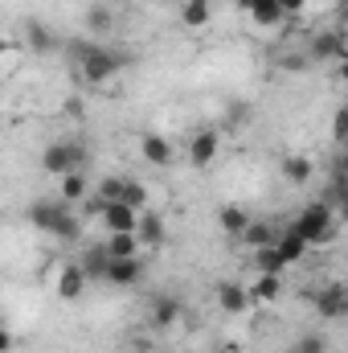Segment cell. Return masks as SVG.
<instances>
[{"instance_id": "cell-5", "label": "cell", "mask_w": 348, "mask_h": 353, "mask_svg": "<svg viewBox=\"0 0 348 353\" xmlns=\"http://www.w3.org/2000/svg\"><path fill=\"white\" fill-rule=\"evenodd\" d=\"M312 304H316V312L324 321H345L348 316V288L345 283H328V288H320L312 296Z\"/></svg>"}, {"instance_id": "cell-14", "label": "cell", "mask_w": 348, "mask_h": 353, "mask_svg": "<svg viewBox=\"0 0 348 353\" xmlns=\"http://www.w3.org/2000/svg\"><path fill=\"white\" fill-rule=\"evenodd\" d=\"M135 234H140V243H144V247H152V251H160V247L168 243V230H164L160 214H148V210H144V218H140V230H135Z\"/></svg>"}, {"instance_id": "cell-34", "label": "cell", "mask_w": 348, "mask_h": 353, "mask_svg": "<svg viewBox=\"0 0 348 353\" xmlns=\"http://www.w3.org/2000/svg\"><path fill=\"white\" fill-rule=\"evenodd\" d=\"M340 83H348V58H340Z\"/></svg>"}, {"instance_id": "cell-10", "label": "cell", "mask_w": 348, "mask_h": 353, "mask_svg": "<svg viewBox=\"0 0 348 353\" xmlns=\"http://www.w3.org/2000/svg\"><path fill=\"white\" fill-rule=\"evenodd\" d=\"M144 279V259L135 255V259H111V271H107V283H115V288H131V283H140Z\"/></svg>"}, {"instance_id": "cell-11", "label": "cell", "mask_w": 348, "mask_h": 353, "mask_svg": "<svg viewBox=\"0 0 348 353\" xmlns=\"http://www.w3.org/2000/svg\"><path fill=\"white\" fill-rule=\"evenodd\" d=\"M87 271H83V263H66L62 267V275H58V296L62 300H78L83 296V288H87Z\"/></svg>"}, {"instance_id": "cell-8", "label": "cell", "mask_w": 348, "mask_h": 353, "mask_svg": "<svg viewBox=\"0 0 348 353\" xmlns=\"http://www.w3.org/2000/svg\"><path fill=\"white\" fill-rule=\"evenodd\" d=\"M217 148H221V136H217L213 128H205V132H197V136L188 140V161H193L197 169H209V165L217 161Z\"/></svg>"}, {"instance_id": "cell-9", "label": "cell", "mask_w": 348, "mask_h": 353, "mask_svg": "<svg viewBox=\"0 0 348 353\" xmlns=\"http://www.w3.org/2000/svg\"><path fill=\"white\" fill-rule=\"evenodd\" d=\"M238 8H242V12H250V21L262 25V29H274V25H283V21H287V12H283V4H279V0H238Z\"/></svg>"}, {"instance_id": "cell-19", "label": "cell", "mask_w": 348, "mask_h": 353, "mask_svg": "<svg viewBox=\"0 0 348 353\" xmlns=\"http://www.w3.org/2000/svg\"><path fill=\"white\" fill-rule=\"evenodd\" d=\"M140 152H144L148 165H160V169L173 165V144H168L164 136H144V140H140Z\"/></svg>"}, {"instance_id": "cell-21", "label": "cell", "mask_w": 348, "mask_h": 353, "mask_svg": "<svg viewBox=\"0 0 348 353\" xmlns=\"http://www.w3.org/2000/svg\"><path fill=\"white\" fill-rule=\"evenodd\" d=\"M238 243H246L250 251H262V247H274V243H279V230H274L270 222H250Z\"/></svg>"}, {"instance_id": "cell-25", "label": "cell", "mask_w": 348, "mask_h": 353, "mask_svg": "<svg viewBox=\"0 0 348 353\" xmlns=\"http://www.w3.org/2000/svg\"><path fill=\"white\" fill-rule=\"evenodd\" d=\"M279 292H283V279H279V275H259L254 288H250V300H259V304H274Z\"/></svg>"}, {"instance_id": "cell-16", "label": "cell", "mask_w": 348, "mask_h": 353, "mask_svg": "<svg viewBox=\"0 0 348 353\" xmlns=\"http://www.w3.org/2000/svg\"><path fill=\"white\" fill-rule=\"evenodd\" d=\"M217 222H221V230H226L230 239H242V234H246V226H250L254 218H250L242 205H221V210H217Z\"/></svg>"}, {"instance_id": "cell-17", "label": "cell", "mask_w": 348, "mask_h": 353, "mask_svg": "<svg viewBox=\"0 0 348 353\" xmlns=\"http://www.w3.org/2000/svg\"><path fill=\"white\" fill-rule=\"evenodd\" d=\"M78 263H83V271H87L90 279H107V271H111V251H107V243H98V247H87Z\"/></svg>"}, {"instance_id": "cell-31", "label": "cell", "mask_w": 348, "mask_h": 353, "mask_svg": "<svg viewBox=\"0 0 348 353\" xmlns=\"http://www.w3.org/2000/svg\"><path fill=\"white\" fill-rule=\"evenodd\" d=\"M279 4H283V12H287V17H299V12L307 8V0H279Z\"/></svg>"}, {"instance_id": "cell-15", "label": "cell", "mask_w": 348, "mask_h": 353, "mask_svg": "<svg viewBox=\"0 0 348 353\" xmlns=\"http://www.w3.org/2000/svg\"><path fill=\"white\" fill-rule=\"evenodd\" d=\"M180 312H184V304L176 296H156L152 300V325L156 329H173L176 321H180Z\"/></svg>"}, {"instance_id": "cell-7", "label": "cell", "mask_w": 348, "mask_h": 353, "mask_svg": "<svg viewBox=\"0 0 348 353\" xmlns=\"http://www.w3.org/2000/svg\"><path fill=\"white\" fill-rule=\"evenodd\" d=\"M307 58H312V62H328V58H348V41H345V33H336V29H324V33H316V37L307 41Z\"/></svg>"}, {"instance_id": "cell-6", "label": "cell", "mask_w": 348, "mask_h": 353, "mask_svg": "<svg viewBox=\"0 0 348 353\" xmlns=\"http://www.w3.org/2000/svg\"><path fill=\"white\" fill-rule=\"evenodd\" d=\"M140 210H131L127 201H111L107 210H102V226H107V234H135L140 230Z\"/></svg>"}, {"instance_id": "cell-3", "label": "cell", "mask_w": 348, "mask_h": 353, "mask_svg": "<svg viewBox=\"0 0 348 353\" xmlns=\"http://www.w3.org/2000/svg\"><path fill=\"white\" fill-rule=\"evenodd\" d=\"M336 222H340V218H336V210H332L328 201H307L291 226H295L312 247H328V243L336 239Z\"/></svg>"}, {"instance_id": "cell-27", "label": "cell", "mask_w": 348, "mask_h": 353, "mask_svg": "<svg viewBox=\"0 0 348 353\" xmlns=\"http://www.w3.org/2000/svg\"><path fill=\"white\" fill-rule=\"evenodd\" d=\"M119 201H127L131 210H140V214H144V210H148V185H144V181H135V176H127V181H123V197H119Z\"/></svg>"}, {"instance_id": "cell-30", "label": "cell", "mask_w": 348, "mask_h": 353, "mask_svg": "<svg viewBox=\"0 0 348 353\" xmlns=\"http://www.w3.org/2000/svg\"><path fill=\"white\" fill-rule=\"evenodd\" d=\"M332 140L348 148V103L340 107V111H336V115H332Z\"/></svg>"}, {"instance_id": "cell-18", "label": "cell", "mask_w": 348, "mask_h": 353, "mask_svg": "<svg viewBox=\"0 0 348 353\" xmlns=\"http://www.w3.org/2000/svg\"><path fill=\"white\" fill-rule=\"evenodd\" d=\"M25 41H29L33 54H54V50H58V37H54L41 21H25Z\"/></svg>"}, {"instance_id": "cell-26", "label": "cell", "mask_w": 348, "mask_h": 353, "mask_svg": "<svg viewBox=\"0 0 348 353\" xmlns=\"http://www.w3.org/2000/svg\"><path fill=\"white\" fill-rule=\"evenodd\" d=\"M87 193H90V185H87V176L83 173H74V176H62V201H70V205H78V201H87Z\"/></svg>"}, {"instance_id": "cell-28", "label": "cell", "mask_w": 348, "mask_h": 353, "mask_svg": "<svg viewBox=\"0 0 348 353\" xmlns=\"http://www.w3.org/2000/svg\"><path fill=\"white\" fill-rule=\"evenodd\" d=\"M87 29H90V33H98V37H107V33L115 29V17H111V8L94 4V8L87 12Z\"/></svg>"}, {"instance_id": "cell-12", "label": "cell", "mask_w": 348, "mask_h": 353, "mask_svg": "<svg viewBox=\"0 0 348 353\" xmlns=\"http://www.w3.org/2000/svg\"><path fill=\"white\" fill-rule=\"evenodd\" d=\"M217 304H221V312L242 316V312L250 308V292H246L242 283H221V288H217Z\"/></svg>"}, {"instance_id": "cell-32", "label": "cell", "mask_w": 348, "mask_h": 353, "mask_svg": "<svg viewBox=\"0 0 348 353\" xmlns=\"http://www.w3.org/2000/svg\"><path fill=\"white\" fill-rule=\"evenodd\" d=\"M336 21H340V29H348V0L336 4Z\"/></svg>"}, {"instance_id": "cell-22", "label": "cell", "mask_w": 348, "mask_h": 353, "mask_svg": "<svg viewBox=\"0 0 348 353\" xmlns=\"http://www.w3.org/2000/svg\"><path fill=\"white\" fill-rule=\"evenodd\" d=\"M140 234H111L107 239V251H111V259H135L140 255Z\"/></svg>"}, {"instance_id": "cell-1", "label": "cell", "mask_w": 348, "mask_h": 353, "mask_svg": "<svg viewBox=\"0 0 348 353\" xmlns=\"http://www.w3.org/2000/svg\"><path fill=\"white\" fill-rule=\"evenodd\" d=\"M66 54L74 58V70H78V79L83 83H107V79H115L123 66H127V54H115L111 46H102V41H87V37H74V41H66Z\"/></svg>"}, {"instance_id": "cell-13", "label": "cell", "mask_w": 348, "mask_h": 353, "mask_svg": "<svg viewBox=\"0 0 348 353\" xmlns=\"http://www.w3.org/2000/svg\"><path fill=\"white\" fill-rule=\"evenodd\" d=\"M274 247L283 251V259H287V267H291V263H299V259H303V255L312 251V243H307V239H303V234H299L295 226L279 230V243H274Z\"/></svg>"}, {"instance_id": "cell-33", "label": "cell", "mask_w": 348, "mask_h": 353, "mask_svg": "<svg viewBox=\"0 0 348 353\" xmlns=\"http://www.w3.org/2000/svg\"><path fill=\"white\" fill-rule=\"evenodd\" d=\"M336 169H340V173L348 176V148H345V152H340V157H336Z\"/></svg>"}, {"instance_id": "cell-23", "label": "cell", "mask_w": 348, "mask_h": 353, "mask_svg": "<svg viewBox=\"0 0 348 353\" xmlns=\"http://www.w3.org/2000/svg\"><path fill=\"white\" fill-rule=\"evenodd\" d=\"M254 267H259V275H283L287 259H283L279 247H262V251H254Z\"/></svg>"}, {"instance_id": "cell-4", "label": "cell", "mask_w": 348, "mask_h": 353, "mask_svg": "<svg viewBox=\"0 0 348 353\" xmlns=\"http://www.w3.org/2000/svg\"><path fill=\"white\" fill-rule=\"evenodd\" d=\"M83 165H87V148L78 140H54L41 152V169L50 176H74L83 173Z\"/></svg>"}, {"instance_id": "cell-20", "label": "cell", "mask_w": 348, "mask_h": 353, "mask_svg": "<svg viewBox=\"0 0 348 353\" xmlns=\"http://www.w3.org/2000/svg\"><path fill=\"white\" fill-rule=\"evenodd\" d=\"M316 173V165H312V157H303V152H291L287 161H283V181H291V185H307Z\"/></svg>"}, {"instance_id": "cell-24", "label": "cell", "mask_w": 348, "mask_h": 353, "mask_svg": "<svg viewBox=\"0 0 348 353\" xmlns=\"http://www.w3.org/2000/svg\"><path fill=\"white\" fill-rule=\"evenodd\" d=\"M209 0H184V8H180V21L188 25V29H205L209 25Z\"/></svg>"}, {"instance_id": "cell-29", "label": "cell", "mask_w": 348, "mask_h": 353, "mask_svg": "<svg viewBox=\"0 0 348 353\" xmlns=\"http://www.w3.org/2000/svg\"><path fill=\"white\" fill-rule=\"evenodd\" d=\"M295 353H328V341H324L320 333H303V337L295 341Z\"/></svg>"}, {"instance_id": "cell-2", "label": "cell", "mask_w": 348, "mask_h": 353, "mask_svg": "<svg viewBox=\"0 0 348 353\" xmlns=\"http://www.w3.org/2000/svg\"><path fill=\"white\" fill-rule=\"evenodd\" d=\"M29 222H33L41 234L66 239V243H74V239H78L74 210H70V201H62V197H37V201L29 205Z\"/></svg>"}]
</instances>
